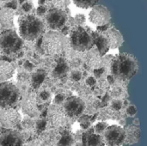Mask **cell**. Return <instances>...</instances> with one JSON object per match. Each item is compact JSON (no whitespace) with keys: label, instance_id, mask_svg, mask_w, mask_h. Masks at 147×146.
Here are the masks:
<instances>
[{"label":"cell","instance_id":"obj_3","mask_svg":"<svg viewBox=\"0 0 147 146\" xmlns=\"http://www.w3.org/2000/svg\"><path fill=\"white\" fill-rule=\"evenodd\" d=\"M69 40L62 33L56 31H49L46 33L39 41V46L44 52L48 55L61 54L69 44Z\"/></svg>","mask_w":147,"mask_h":146},{"label":"cell","instance_id":"obj_40","mask_svg":"<svg viewBox=\"0 0 147 146\" xmlns=\"http://www.w3.org/2000/svg\"><path fill=\"white\" fill-rule=\"evenodd\" d=\"M86 83H87V84H88V85H90V86H93V85H95V84H96V80H95V78H93V77H89V78L87 79Z\"/></svg>","mask_w":147,"mask_h":146},{"label":"cell","instance_id":"obj_9","mask_svg":"<svg viewBox=\"0 0 147 146\" xmlns=\"http://www.w3.org/2000/svg\"><path fill=\"white\" fill-rule=\"evenodd\" d=\"M21 114L15 109L1 108L0 111V123L1 126L4 128H14L21 122Z\"/></svg>","mask_w":147,"mask_h":146},{"label":"cell","instance_id":"obj_19","mask_svg":"<svg viewBox=\"0 0 147 146\" xmlns=\"http://www.w3.org/2000/svg\"><path fill=\"white\" fill-rule=\"evenodd\" d=\"M102 55L99 52V50L96 48H91L87 55V64L90 67H93L95 69L99 68L102 65Z\"/></svg>","mask_w":147,"mask_h":146},{"label":"cell","instance_id":"obj_38","mask_svg":"<svg viewBox=\"0 0 147 146\" xmlns=\"http://www.w3.org/2000/svg\"><path fill=\"white\" fill-rule=\"evenodd\" d=\"M64 102V96L60 94L57 95L54 98V103L57 104V105H60L62 102Z\"/></svg>","mask_w":147,"mask_h":146},{"label":"cell","instance_id":"obj_34","mask_svg":"<svg viewBox=\"0 0 147 146\" xmlns=\"http://www.w3.org/2000/svg\"><path fill=\"white\" fill-rule=\"evenodd\" d=\"M71 78L73 80V81H79L81 78H82V74L80 71H73L71 75Z\"/></svg>","mask_w":147,"mask_h":146},{"label":"cell","instance_id":"obj_11","mask_svg":"<svg viewBox=\"0 0 147 146\" xmlns=\"http://www.w3.org/2000/svg\"><path fill=\"white\" fill-rule=\"evenodd\" d=\"M84 108V102L77 96L69 97L64 104L65 113L70 118L79 117L83 114Z\"/></svg>","mask_w":147,"mask_h":146},{"label":"cell","instance_id":"obj_28","mask_svg":"<svg viewBox=\"0 0 147 146\" xmlns=\"http://www.w3.org/2000/svg\"><path fill=\"white\" fill-rule=\"evenodd\" d=\"M21 9L24 12V13H29L31 12V10L34 9V7H33V3L31 1H25L24 3H22V6H21Z\"/></svg>","mask_w":147,"mask_h":146},{"label":"cell","instance_id":"obj_30","mask_svg":"<svg viewBox=\"0 0 147 146\" xmlns=\"http://www.w3.org/2000/svg\"><path fill=\"white\" fill-rule=\"evenodd\" d=\"M47 8L45 7L44 5H39V7L37 8L36 9V15L40 17H42V16H45V15L47 14Z\"/></svg>","mask_w":147,"mask_h":146},{"label":"cell","instance_id":"obj_24","mask_svg":"<svg viewBox=\"0 0 147 146\" xmlns=\"http://www.w3.org/2000/svg\"><path fill=\"white\" fill-rule=\"evenodd\" d=\"M45 77H46V74L41 71H39L37 72H35L32 77V83H33L34 87V88H39L40 86V84L43 83V81L45 79Z\"/></svg>","mask_w":147,"mask_h":146},{"label":"cell","instance_id":"obj_2","mask_svg":"<svg viewBox=\"0 0 147 146\" xmlns=\"http://www.w3.org/2000/svg\"><path fill=\"white\" fill-rule=\"evenodd\" d=\"M18 24L21 37L28 41L37 40L45 31V22L34 15L28 14L20 16Z\"/></svg>","mask_w":147,"mask_h":146},{"label":"cell","instance_id":"obj_42","mask_svg":"<svg viewBox=\"0 0 147 146\" xmlns=\"http://www.w3.org/2000/svg\"><path fill=\"white\" fill-rule=\"evenodd\" d=\"M1 1H2V3H3V2H5V3H8V2L13 1V0H1Z\"/></svg>","mask_w":147,"mask_h":146},{"label":"cell","instance_id":"obj_17","mask_svg":"<svg viewBox=\"0 0 147 146\" xmlns=\"http://www.w3.org/2000/svg\"><path fill=\"white\" fill-rule=\"evenodd\" d=\"M93 37H94L95 45L96 46L97 49L99 50L101 55L102 56L105 55L106 52H108V51L110 49L109 43L107 37L100 31H98V32L93 31Z\"/></svg>","mask_w":147,"mask_h":146},{"label":"cell","instance_id":"obj_4","mask_svg":"<svg viewBox=\"0 0 147 146\" xmlns=\"http://www.w3.org/2000/svg\"><path fill=\"white\" fill-rule=\"evenodd\" d=\"M69 42L76 51L84 52L90 50L95 45L93 31L88 27L77 26L70 34Z\"/></svg>","mask_w":147,"mask_h":146},{"label":"cell","instance_id":"obj_41","mask_svg":"<svg viewBox=\"0 0 147 146\" xmlns=\"http://www.w3.org/2000/svg\"><path fill=\"white\" fill-rule=\"evenodd\" d=\"M115 77L113 75L108 76V81H109V83L110 84L114 83H115Z\"/></svg>","mask_w":147,"mask_h":146},{"label":"cell","instance_id":"obj_37","mask_svg":"<svg viewBox=\"0 0 147 146\" xmlns=\"http://www.w3.org/2000/svg\"><path fill=\"white\" fill-rule=\"evenodd\" d=\"M112 26H114V25L109 24V22L107 23V24H104V25H98L97 26V30L101 31V32H103V31H106L107 29H109V28H111Z\"/></svg>","mask_w":147,"mask_h":146},{"label":"cell","instance_id":"obj_31","mask_svg":"<svg viewBox=\"0 0 147 146\" xmlns=\"http://www.w3.org/2000/svg\"><path fill=\"white\" fill-rule=\"evenodd\" d=\"M46 126H47V121L44 120H38L37 123H36V129L39 131V132H42L46 129Z\"/></svg>","mask_w":147,"mask_h":146},{"label":"cell","instance_id":"obj_5","mask_svg":"<svg viewBox=\"0 0 147 146\" xmlns=\"http://www.w3.org/2000/svg\"><path fill=\"white\" fill-rule=\"evenodd\" d=\"M44 22L50 29L61 31L64 27L72 22V19L68 8L64 9H52L47 10L44 16Z\"/></svg>","mask_w":147,"mask_h":146},{"label":"cell","instance_id":"obj_7","mask_svg":"<svg viewBox=\"0 0 147 146\" xmlns=\"http://www.w3.org/2000/svg\"><path fill=\"white\" fill-rule=\"evenodd\" d=\"M19 90L10 82H2L0 84V105L1 108H11L18 102Z\"/></svg>","mask_w":147,"mask_h":146},{"label":"cell","instance_id":"obj_33","mask_svg":"<svg viewBox=\"0 0 147 146\" xmlns=\"http://www.w3.org/2000/svg\"><path fill=\"white\" fill-rule=\"evenodd\" d=\"M127 114L129 115V116H134L136 114H137V108L135 106H129L127 109Z\"/></svg>","mask_w":147,"mask_h":146},{"label":"cell","instance_id":"obj_8","mask_svg":"<svg viewBox=\"0 0 147 146\" xmlns=\"http://www.w3.org/2000/svg\"><path fill=\"white\" fill-rule=\"evenodd\" d=\"M127 139V132L119 126H109L103 133V139L109 145H121Z\"/></svg>","mask_w":147,"mask_h":146},{"label":"cell","instance_id":"obj_32","mask_svg":"<svg viewBox=\"0 0 147 146\" xmlns=\"http://www.w3.org/2000/svg\"><path fill=\"white\" fill-rule=\"evenodd\" d=\"M122 102L120 100H114L111 103V107L114 110H120L122 108Z\"/></svg>","mask_w":147,"mask_h":146},{"label":"cell","instance_id":"obj_21","mask_svg":"<svg viewBox=\"0 0 147 146\" xmlns=\"http://www.w3.org/2000/svg\"><path fill=\"white\" fill-rule=\"evenodd\" d=\"M38 3L39 5H44L47 8V9H64L68 8L71 3V0H39Z\"/></svg>","mask_w":147,"mask_h":146},{"label":"cell","instance_id":"obj_14","mask_svg":"<svg viewBox=\"0 0 147 146\" xmlns=\"http://www.w3.org/2000/svg\"><path fill=\"white\" fill-rule=\"evenodd\" d=\"M63 112H60L58 109H55V111L50 110V115H49V124L51 127L58 130H62L65 128L67 126V118Z\"/></svg>","mask_w":147,"mask_h":146},{"label":"cell","instance_id":"obj_18","mask_svg":"<svg viewBox=\"0 0 147 146\" xmlns=\"http://www.w3.org/2000/svg\"><path fill=\"white\" fill-rule=\"evenodd\" d=\"M15 72V66L13 64L7 60L1 59L0 61V80L2 82H5L10 77H12Z\"/></svg>","mask_w":147,"mask_h":146},{"label":"cell","instance_id":"obj_6","mask_svg":"<svg viewBox=\"0 0 147 146\" xmlns=\"http://www.w3.org/2000/svg\"><path fill=\"white\" fill-rule=\"evenodd\" d=\"M22 40L17 35L15 29L2 30L1 33V51L3 54L9 56L17 55L22 47Z\"/></svg>","mask_w":147,"mask_h":146},{"label":"cell","instance_id":"obj_22","mask_svg":"<svg viewBox=\"0 0 147 146\" xmlns=\"http://www.w3.org/2000/svg\"><path fill=\"white\" fill-rule=\"evenodd\" d=\"M100 0H73L74 4L81 9H89L96 6Z\"/></svg>","mask_w":147,"mask_h":146},{"label":"cell","instance_id":"obj_29","mask_svg":"<svg viewBox=\"0 0 147 146\" xmlns=\"http://www.w3.org/2000/svg\"><path fill=\"white\" fill-rule=\"evenodd\" d=\"M85 21H86L85 15L83 14H78L74 18L75 24H77L78 26H84V24L85 23Z\"/></svg>","mask_w":147,"mask_h":146},{"label":"cell","instance_id":"obj_20","mask_svg":"<svg viewBox=\"0 0 147 146\" xmlns=\"http://www.w3.org/2000/svg\"><path fill=\"white\" fill-rule=\"evenodd\" d=\"M93 132V131H92ZM88 132L83 134L82 141L84 145H104V139L101 134H94Z\"/></svg>","mask_w":147,"mask_h":146},{"label":"cell","instance_id":"obj_35","mask_svg":"<svg viewBox=\"0 0 147 146\" xmlns=\"http://www.w3.org/2000/svg\"><path fill=\"white\" fill-rule=\"evenodd\" d=\"M2 7H8V8H10L12 9H16L17 8V1L13 0V1L8 2L5 3V6H2Z\"/></svg>","mask_w":147,"mask_h":146},{"label":"cell","instance_id":"obj_39","mask_svg":"<svg viewBox=\"0 0 147 146\" xmlns=\"http://www.w3.org/2000/svg\"><path fill=\"white\" fill-rule=\"evenodd\" d=\"M40 97L41 100L43 101H47L50 99V94L47 92V91H42L40 94Z\"/></svg>","mask_w":147,"mask_h":146},{"label":"cell","instance_id":"obj_26","mask_svg":"<svg viewBox=\"0 0 147 146\" xmlns=\"http://www.w3.org/2000/svg\"><path fill=\"white\" fill-rule=\"evenodd\" d=\"M90 117L88 115H83L82 117H80V119L78 120V122L80 124V126L83 129H88L90 126Z\"/></svg>","mask_w":147,"mask_h":146},{"label":"cell","instance_id":"obj_15","mask_svg":"<svg viewBox=\"0 0 147 146\" xmlns=\"http://www.w3.org/2000/svg\"><path fill=\"white\" fill-rule=\"evenodd\" d=\"M13 19H14V9L8 7H2L0 11V21H1L2 30L14 28Z\"/></svg>","mask_w":147,"mask_h":146},{"label":"cell","instance_id":"obj_23","mask_svg":"<svg viewBox=\"0 0 147 146\" xmlns=\"http://www.w3.org/2000/svg\"><path fill=\"white\" fill-rule=\"evenodd\" d=\"M67 71H68V65H67V64L65 61L60 60L57 64L56 67L54 68L53 73L57 77H62V76H64V75L66 74Z\"/></svg>","mask_w":147,"mask_h":146},{"label":"cell","instance_id":"obj_16","mask_svg":"<svg viewBox=\"0 0 147 146\" xmlns=\"http://www.w3.org/2000/svg\"><path fill=\"white\" fill-rule=\"evenodd\" d=\"M22 109L25 114L31 117L37 116L39 114L35 98L33 96H27L22 101Z\"/></svg>","mask_w":147,"mask_h":146},{"label":"cell","instance_id":"obj_12","mask_svg":"<svg viewBox=\"0 0 147 146\" xmlns=\"http://www.w3.org/2000/svg\"><path fill=\"white\" fill-rule=\"evenodd\" d=\"M0 145L3 146L21 145H22V137L19 133H17L16 131L11 130V128L2 127Z\"/></svg>","mask_w":147,"mask_h":146},{"label":"cell","instance_id":"obj_27","mask_svg":"<svg viewBox=\"0 0 147 146\" xmlns=\"http://www.w3.org/2000/svg\"><path fill=\"white\" fill-rule=\"evenodd\" d=\"M109 127V124L106 122H100L95 126V131L98 134H103L106 129Z\"/></svg>","mask_w":147,"mask_h":146},{"label":"cell","instance_id":"obj_25","mask_svg":"<svg viewBox=\"0 0 147 146\" xmlns=\"http://www.w3.org/2000/svg\"><path fill=\"white\" fill-rule=\"evenodd\" d=\"M74 142V138L68 132H64V134L59 140L58 145H71Z\"/></svg>","mask_w":147,"mask_h":146},{"label":"cell","instance_id":"obj_13","mask_svg":"<svg viewBox=\"0 0 147 146\" xmlns=\"http://www.w3.org/2000/svg\"><path fill=\"white\" fill-rule=\"evenodd\" d=\"M102 33L107 37L109 43L110 49H116V48L120 47L124 42L122 34L114 26H112L111 28H109V29H107L106 31H103Z\"/></svg>","mask_w":147,"mask_h":146},{"label":"cell","instance_id":"obj_36","mask_svg":"<svg viewBox=\"0 0 147 146\" xmlns=\"http://www.w3.org/2000/svg\"><path fill=\"white\" fill-rule=\"evenodd\" d=\"M104 71H105V68L104 67H99V68H96L95 69L94 71V74L96 77H101L102 75L104 73Z\"/></svg>","mask_w":147,"mask_h":146},{"label":"cell","instance_id":"obj_1","mask_svg":"<svg viewBox=\"0 0 147 146\" xmlns=\"http://www.w3.org/2000/svg\"><path fill=\"white\" fill-rule=\"evenodd\" d=\"M138 59L129 53H120L114 57L110 65V72L116 80L128 82L139 71Z\"/></svg>","mask_w":147,"mask_h":146},{"label":"cell","instance_id":"obj_10","mask_svg":"<svg viewBox=\"0 0 147 146\" xmlns=\"http://www.w3.org/2000/svg\"><path fill=\"white\" fill-rule=\"evenodd\" d=\"M90 21L96 25H104L110 22L111 14L110 11L103 5L96 4L91 9L89 14Z\"/></svg>","mask_w":147,"mask_h":146}]
</instances>
